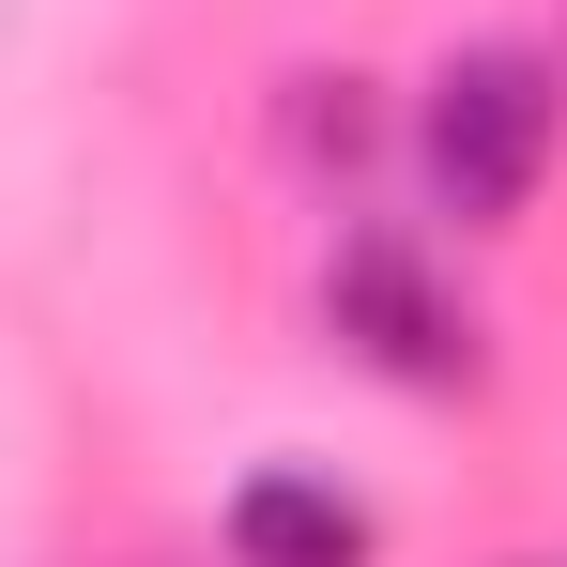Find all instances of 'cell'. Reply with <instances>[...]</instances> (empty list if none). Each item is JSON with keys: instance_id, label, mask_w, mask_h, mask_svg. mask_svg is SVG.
<instances>
[{"instance_id": "6da1fadb", "label": "cell", "mask_w": 567, "mask_h": 567, "mask_svg": "<svg viewBox=\"0 0 567 567\" xmlns=\"http://www.w3.org/2000/svg\"><path fill=\"white\" fill-rule=\"evenodd\" d=\"M553 62H522V47H461L445 78H430V107H414V154H430V199L461 215V230H506L522 199H537V169H553Z\"/></svg>"}, {"instance_id": "7a4b0ae2", "label": "cell", "mask_w": 567, "mask_h": 567, "mask_svg": "<svg viewBox=\"0 0 567 567\" xmlns=\"http://www.w3.org/2000/svg\"><path fill=\"white\" fill-rule=\"evenodd\" d=\"M338 338H353L369 369H399V383H461L475 369V338L445 322V291H430V261H414L399 230H353V246H338Z\"/></svg>"}, {"instance_id": "3957f363", "label": "cell", "mask_w": 567, "mask_h": 567, "mask_svg": "<svg viewBox=\"0 0 567 567\" xmlns=\"http://www.w3.org/2000/svg\"><path fill=\"white\" fill-rule=\"evenodd\" d=\"M230 567H369V506L338 475H246L230 491Z\"/></svg>"}, {"instance_id": "277c9868", "label": "cell", "mask_w": 567, "mask_h": 567, "mask_svg": "<svg viewBox=\"0 0 567 567\" xmlns=\"http://www.w3.org/2000/svg\"><path fill=\"white\" fill-rule=\"evenodd\" d=\"M522 567H567V553H522Z\"/></svg>"}]
</instances>
